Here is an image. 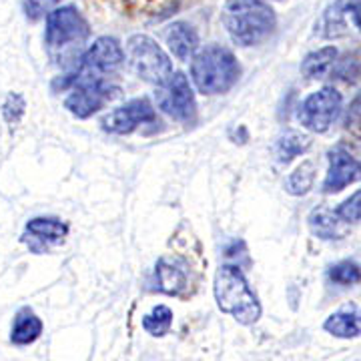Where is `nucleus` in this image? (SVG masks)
Here are the masks:
<instances>
[{"label":"nucleus","mask_w":361,"mask_h":361,"mask_svg":"<svg viewBox=\"0 0 361 361\" xmlns=\"http://www.w3.org/2000/svg\"><path fill=\"white\" fill-rule=\"evenodd\" d=\"M223 25L233 42L253 47L265 40L275 28V13L263 0H227Z\"/></svg>","instance_id":"f257e3e1"},{"label":"nucleus","mask_w":361,"mask_h":361,"mask_svg":"<svg viewBox=\"0 0 361 361\" xmlns=\"http://www.w3.org/2000/svg\"><path fill=\"white\" fill-rule=\"evenodd\" d=\"M215 301L223 313L243 325H253L261 317L257 295L247 283L245 275L235 265H221L215 275Z\"/></svg>","instance_id":"f03ea898"},{"label":"nucleus","mask_w":361,"mask_h":361,"mask_svg":"<svg viewBox=\"0 0 361 361\" xmlns=\"http://www.w3.org/2000/svg\"><path fill=\"white\" fill-rule=\"evenodd\" d=\"M191 78L203 94H221L237 82L239 63L231 51L211 44L195 54L191 63Z\"/></svg>","instance_id":"7ed1b4c3"},{"label":"nucleus","mask_w":361,"mask_h":361,"mask_svg":"<svg viewBox=\"0 0 361 361\" xmlns=\"http://www.w3.org/2000/svg\"><path fill=\"white\" fill-rule=\"evenodd\" d=\"M89 23L75 6H61L47 16L44 42L51 54H59L63 59L77 51L89 39Z\"/></svg>","instance_id":"20e7f679"},{"label":"nucleus","mask_w":361,"mask_h":361,"mask_svg":"<svg viewBox=\"0 0 361 361\" xmlns=\"http://www.w3.org/2000/svg\"><path fill=\"white\" fill-rule=\"evenodd\" d=\"M66 89L73 87V92L68 94L65 101V106L68 113L77 116V118H89L97 111L103 109L106 101H111L115 97L118 89L106 85L101 77H85V75H68L66 78H61L52 85V89Z\"/></svg>","instance_id":"39448f33"},{"label":"nucleus","mask_w":361,"mask_h":361,"mask_svg":"<svg viewBox=\"0 0 361 361\" xmlns=\"http://www.w3.org/2000/svg\"><path fill=\"white\" fill-rule=\"evenodd\" d=\"M127 54L133 73L147 82H153L159 87L167 82L173 75V65L169 56L151 37L145 35L130 37L127 42Z\"/></svg>","instance_id":"423d86ee"},{"label":"nucleus","mask_w":361,"mask_h":361,"mask_svg":"<svg viewBox=\"0 0 361 361\" xmlns=\"http://www.w3.org/2000/svg\"><path fill=\"white\" fill-rule=\"evenodd\" d=\"M341 104H343L341 92L334 87H325L317 92H311L301 103L297 118L305 129L313 133H325L341 113Z\"/></svg>","instance_id":"0eeeda50"},{"label":"nucleus","mask_w":361,"mask_h":361,"mask_svg":"<svg viewBox=\"0 0 361 361\" xmlns=\"http://www.w3.org/2000/svg\"><path fill=\"white\" fill-rule=\"evenodd\" d=\"M157 104L177 121H191L195 116V97L189 80L183 73L171 75L167 82L157 89Z\"/></svg>","instance_id":"6e6552de"},{"label":"nucleus","mask_w":361,"mask_h":361,"mask_svg":"<svg viewBox=\"0 0 361 361\" xmlns=\"http://www.w3.org/2000/svg\"><path fill=\"white\" fill-rule=\"evenodd\" d=\"M123 61H125V52L118 44V40L113 37H101L80 56L77 73L85 77H101V75L116 71L123 65Z\"/></svg>","instance_id":"1a4fd4ad"},{"label":"nucleus","mask_w":361,"mask_h":361,"mask_svg":"<svg viewBox=\"0 0 361 361\" xmlns=\"http://www.w3.org/2000/svg\"><path fill=\"white\" fill-rule=\"evenodd\" d=\"M155 121V109L151 106L149 101L145 99H137L130 101L121 109H115L113 113L104 116L101 121L103 129L113 135H127L130 130H135L142 123H151Z\"/></svg>","instance_id":"9d476101"},{"label":"nucleus","mask_w":361,"mask_h":361,"mask_svg":"<svg viewBox=\"0 0 361 361\" xmlns=\"http://www.w3.org/2000/svg\"><path fill=\"white\" fill-rule=\"evenodd\" d=\"M361 179V163L345 149H336L329 155V171L323 183L325 193H337Z\"/></svg>","instance_id":"9b49d317"},{"label":"nucleus","mask_w":361,"mask_h":361,"mask_svg":"<svg viewBox=\"0 0 361 361\" xmlns=\"http://www.w3.org/2000/svg\"><path fill=\"white\" fill-rule=\"evenodd\" d=\"M157 287L167 295L179 297L189 289V269L180 259L163 257L157 263Z\"/></svg>","instance_id":"f8f14e48"},{"label":"nucleus","mask_w":361,"mask_h":361,"mask_svg":"<svg viewBox=\"0 0 361 361\" xmlns=\"http://www.w3.org/2000/svg\"><path fill=\"white\" fill-rule=\"evenodd\" d=\"M26 235L30 237V241L39 243L37 251H40L42 247L61 243L68 235V225L52 217H37L26 223ZM35 243H30V247H35Z\"/></svg>","instance_id":"ddd939ff"},{"label":"nucleus","mask_w":361,"mask_h":361,"mask_svg":"<svg viewBox=\"0 0 361 361\" xmlns=\"http://www.w3.org/2000/svg\"><path fill=\"white\" fill-rule=\"evenodd\" d=\"M42 329H44V325L39 315L30 307H23L14 317L13 329H11V343L18 345V348L30 345L42 336Z\"/></svg>","instance_id":"4468645a"},{"label":"nucleus","mask_w":361,"mask_h":361,"mask_svg":"<svg viewBox=\"0 0 361 361\" xmlns=\"http://www.w3.org/2000/svg\"><path fill=\"white\" fill-rule=\"evenodd\" d=\"M167 44L179 61H189L199 47L197 30L189 23H175L169 26Z\"/></svg>","instance_id":"2eb2a0df"},{"label":"nucleus","mask_w":361,"mask_h":361,"mask_svg":"<svg viewBox=\"0 0 361 361\" xmlns=\"http://www.w3.org/2000/svg\"><path fill=\"white\" fill-rule=\"evenodd\" d=\"M323 329L339 339H355L361 336V313L349 310L337 311L325 319Z\"/></svg>","instance_id":"dca6fc26"},{"label":"nucleus","mask_w":361,"mask_h":361,"mask_svg":"<svg viewBox=\"0 0 361 361\" xmlns=\"http://www.w3.org/2000/svg\"><path fill=\"white\" fill-rule=\"evenodd\" d=\"M337 59L336 47H325L319 51L311 52L305 56L303 65H301V73L307 78H323L334 71Z\"/></svg>","instance_id":"f3484780"},{"label":"nucleus","mask_w":361,"mask_h":361,"mask_svg":"<svg viewBox=\"0 0 361 361\" xmlns=\"http://www.w3.org/2000/svg\"><path fill=\"white\" fill-rule=\"evenodd\" d=\"M341 223H345V221L329 209H317L310 217L311 231L322 239H339L343 235Z\"/></svg>","instance_id":"a211bd4d"},{"label":"nucleus","mask_w":361,"mask_h":361,"mask_svg":"<svg viewBox=\"0 0 361 361\" xmlns=\"http://www.w3.org/2000/svg\"><path fill=\"white\" fill-rule=\"evenodd\" d=\"M311 147V139L307 135H301V133H287L285 137H281L277 145H275V157L281 161V163H289L293 161L295 157L303 155L307 149Z\"/></svg>","instance_id":"6ab92c4d"},{"label":"nucleus","mask_w":361,"mask_h":361,"mask_svg":"<svg viewBox=\"0 0 361 361\" xmlns=\"http://www.w3.org/2000/svg\"><path fill=\"white\" fill-rule=\"evenodd\" d=\"M313 180H315V165L313 163H303L301 167H297L287 180H285V189H287V193L295 195H305L310 193V189L313 187Z\"/></svg>","instance_id":"aec40b11"},{"label":"nucleus","mask_w":361,"mask_h":361,"mask_svg":"<svg viewBox=\"0 0 361 361\" xmlns=\"http://www.w3.org/2000/svg\"><path fill=\"white\" fill-rule=\"evenodd\" d=\"M171 325H173V311L169 310L167 305H157L155 310L142 317L145 331L155 337L167 336Z\"/></svg>","instance_id":"412c9836"},{"label":"nucleus","mask_w":361,"mask_h":361,"mask_svg":"<svg viewBox=\"0 0 361 361\" xmlns=\"http://www.w3.org/2000/svg\"><path fill=\"white\" fill-rule=\"evenodd\" d=\"M329 279L337 285L361 283V267L353 261H341L329 269Z\"/></svg>","instance_id":"4be33fe9"},{"label":"nucleus","mask_w":361,"mask_h":361,"mask_svg":"<svg viewBox=\"0 0 361 361\" xmlns=\"http://www.w3.org/2000/svg\"><path fill=\"white\" fill-rule=\"evenodd\" d=\"M25 109L26 103L25 99L18 94V92H13V94H8V99H6V103L2 106V115L6 118V123H11V125H16L23 115H25Z\"/></svg>","instance_id":"5701e85b"},{"label":"nucleus","mask_w":361,"mask_h":361,"mask_svg":"<svg viewBox=\"0 0 361 361\" xmlns=\"http://www.w3.org/2000/svg\"><path fill=\"white\" fill-rule=\"evenodd\" d=\"M336 213L341 217V219L345 221V223H355V221H360L361 219V191L353 193L345 203H341V205L337 207Z\"/></svg>","instance_id":"b1692460"},{"label":"nucleus","mask_w":361,"mask_h":361,"mask_svg":"<svg viewBox=\"0 0 361 361\" xmlns=\"http://www.w3.org/2000/svg\"><path fill=\"white\" fill-rule=\"evenodd\" d=\"M179 0H125V4L129 6L130 11H139L145 14H153L157 11L169 8L173 4H177Z\"/></svg>","instance_id":"393cba45"},{"label":"nucleus","mask_w":361,"mask_h":361,"mask_svg":"<svg viewBox=\"0 0 361 361\" xmlns=\"http://www.w3.org/2000/svg\"><path fill=\"white\" fill-rule=\"evenodd\" d=\"M61 0H25V11L26 16L30 20H39L44 14L49 16L52 13V8L59 4Z\"/></svg>","instance_id":"a878e982"},{"label":"nucleus","mask_w":361,"mask_h":361,"mask_svg":"<svg viewBox=\"0 0 361 361\" xmlns=\"http://www.w3.org/2000/svg\"><path fill=\"white\" fill-rule=\"evenodd\" d=\"M361 66L355 59H343L339 65L336 66V75L343 80H355L360 77Z\"/></svg>","instance_id":"bb28decb"},{"label":"nucleus","mask_w":361,"mask_h":361,"mask_svg":"<svg viewBox=\"0 0 361 361\" xmlns=\"http://www.w3.org/2000/svg\"><path fill=\"white\" fill-rule=\"evenodd\" d=\"M345 125H348V129L361 133V92L355 97V101L351 103V106H349L348 116H345Z\"/></svg>","instance_id":"cd10ccee"},{"label":"nucleus","mask_w":361,"mask_h":361,"mask_svg":"<svg viewBox=\"0 0 361 361\" xmlns=\"http://www.w3.org/2000/svg\"><path fill=\"white\" fill-rule=\"evenodd\" d=\"M348 11L351 13V18H353L355 26L361 30V0H349Z\"/></svg>","instance_id":"c85d7f7f"}]
</instances>
